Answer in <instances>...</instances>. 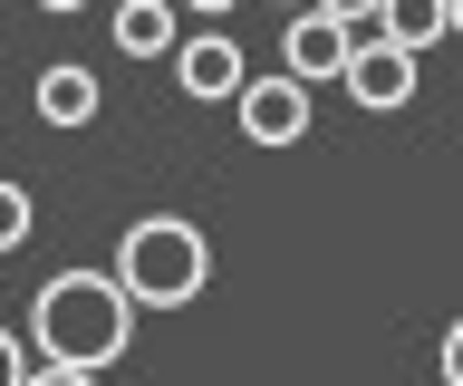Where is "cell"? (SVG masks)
<instances>
[{
	"label": "cell",
	"mask_w": 463,
	"mask_h": 386,
	"mask_svg": "<svg viewBox=\"0 0 463 386\" xmlns=\"http://www.w3.org/2000/svg\"><path fill=\"white\" fill-rule=\"evenodd\" d=\"M136 309L145 299L116 270H49L29 299V338H39V377H97L136 348Z\"/></svg>",
	"instance_id": "cell-1"
},
{
	"label": "cell",
	"mask_w": 463,
	"mask_h": 386,
	"mask_svg": "<svg viewBox=\"0 0 463 386\" xmlns=\"http://www.w3.org/2000/svg\"><path fill=\"white\" fill-rule=\"evenodd\" d=\"M116 280H126L145 309H184V299L213 280L203 222H184V212H136V222L116 232Z\"/></svg>",
	"instance_id": "cell-2"
},
{
	"label": "cell",
	"mask_w": 463,
	"mask_h": 386,
	"mask_svg": "<svg viewBox=\"0 0 463 386\" xmlns=\"http://www.w3.org/2000/svg\"><path fill=\"white\" fill-rule=\"evenodd\" d=\"M357 49H367V30L338 20L328 0H299V10H289V30H280V68H289V78H309V88H318V78H347Z\"/></svg>",
	"instance_id": "cell-3"
},
{
	"label": "cell",
	"mask_w": 463,
	"mask_h": 386,
	"mask_svg": "<svg viewBox=\"0 0 463 386\" xmlns=\"http://www.w3.org/2000/svg\"><path fill=\"white\" fill-rule=\"evenodd\" d=\"M415 68H425V49H405V39L367 30V49H357V59H347V78H338V88L357 97V107H367V117H396V107H415V88H425V78H415Z\"/></svg>",
	"instance_id": "cell-4"
},
{
	"label": "cell",
	"mask_w": 463,
	"mask_h": 386,
	"mask_svg": "<svg viewBox=\"0 0 463 386\" xmlns=\"http://www.w3.org/2000/svg\"><path fill=\"white\" fill-rule=\"evenodd\" d=\"M232 126H241V136H251V146H299V136H309V78H251V88L232 97Z\"/></svg>",
	"instance_id": "cell-5"
},
{
	"label": "cell",
	"mask_w": 463,
	"mask_h": 386,
	"mask_svg": "<svg viewBox=\"0 0 463 386\" xmlns=\"http://www.w3.org/2000/svg\"><path fill=\"white\" fill-rule=\"evenodd\" d=\"M174 88L194 97V107H232V97L251 88V59H241V39H222V30L184 39V49H174Z\"/></svg>",
	"instance_id": "cell-6"
},
{
	"label": "cell",
	"mask_w": 463,
	"mask_h": 386,
	"mask_svg": "<svg viewBox=\"0 0 463 386\" xmlns=\"http://www.w3.org/2000/svg\"><path fill=\"white\" fill-rule=\"evenodd\" d=\"M97 107H107V88H97L78 59H49V68H39V117H49L58 136H68V126H97Z\"/></svg>",
	"instance_id": "cell-7"
},
{
	"label": "cell",
	"mask_w": 463,
	"mask_h": 386,
	"mask_svg": "<svg viewBox=\"0 0 463 386\" xmlns=\"http://www.w3.org/2000/svg\"><path fill=\"white\" fill-rule=\"evenodd\" d=\"M116 49H126V59H174V49H184L174 0H126V10H116Z\"/></svg>",
	"instance_id": "cell-8"
},
{
	"label": "cell",
	"mask_w": 463,
	"mask_h": 386,
	"mask_svg": "<svg viewBox=\"0 0 463 386\" xmlns=\"http://www.w3.org/2000/svg\"><path fill=\"white\" fill-rule=\"evenodd\" d=\"M376 30L405 39V49H444V39H454V0H386Z\"/></svg>",
	"instance_id": "cell-9"
},
{
	"label": "cell",
	"mask_w": 463,
	"mask_h": 386,
	"mask_svg": "<svg viewBox=\"0 0 463 386\" xmlns=\"http://www.w3.org/2000/svg\"><path fill=\"white\" fill-rule=\"evenodd\" d=\"M29 222H39V212H29V184H10V174H0V261L29 241Z\"/></svg>",
	"instance_id": "cell-10"
},
{
	"label": "cell",
	"mask_w": 463,
	"mask_h": 386,
	"mask_svg": "<svg viewBox=\"0 0 463 386\" xmlns=\"http://www.w3.org/2000/svg\"><path fill=\"white\" fill-rule=\"evenodd\" d=\"M29 377H39V338L0 328V386H29Z\"/></svg>",
	"instance_id": "cell-11"
},
{
	"label": "cell",
	"mask_w": 463,
	"mask_h": 386,
	"mask_svg": "<svg viewBox=\"0 0 463 386\" xmlns=\"http://www.w3.org/2000/svg\"><path fill=\"white\" fill-rule=\"evenodd\" d=\"M434 367H444V386H463V319L444 328V348H434Z\"/></svg>",
	"instance_id": "cell-12"
},
{
	"label": "cell",
	"mask_w": 463,
	"mask_h": 386,
	"mask_svg": "<svg viewBox=\"0 0 463 386\" xmlns=\"http://www.w3.org/2000/svg\"><path fill=\"white\" fill-rule=\"evenodd\" d=\"M328 10H338V20H357V30H376V10H386V0H328Z\"/></svg>",
	"instance_id": "cell-13"
},
{
	"label": "cell",
	"mask_w": 463,
	"mask_h": 386,
	"mask_svg": "<svg viewBox=\"0 0 463 386\" xmlns=\"http://www.w3.org/2000/svg\"><path fill=\"white\" fill-rule=\"evenodd\" d=\"M39 10H49V20H78V10H87V0H39Z\"/></svg>",
	"instance_id": "cell-14"
},
{
	"label": "cell",
	"mask_w": 463,
	"mask_h": 386,
	"mask_svg": "<svg viewBox=\"0 0 463 386\" xmlns=\"http://www.w3.org/2000/svg\"><path fill=\"white\" fill-rule=\"evenodd\" d=\"M184 10H203V20H232V0H184Z\"/></svg>",
	"instance_id": "cell-15"
},
{
	"label": "cell",
	"mask_w": 463,
	"mask_h": 386,
	"mask_svg": "<svg viewBox=\"0 0 463 386\" xmlns=\"http://www.w3.org/2000/svg\"><path fill=\"white\" fill-rule=\"evenodd\" d=\"M454 39H463V0H454Z\"/></svg>",
	"instance_id": "cell-16"
},
{
	"label": "cell",
	"mask_w": 463,
	"mask_h": 386,
	"mask_svg": "<svg viewBox=\"0 0 463 386\" xmlns=\"http://www.w3.org/2000/svg\"><path fill=\"white\" fill-rule=\"evenodd\" d=\"M289 10H299V0H289Z\"/></svg>",
	"instance_id": "cell-17"
}]
</instances>
